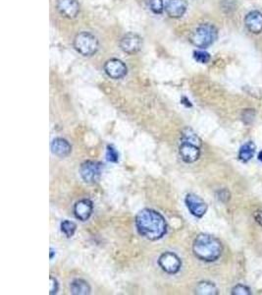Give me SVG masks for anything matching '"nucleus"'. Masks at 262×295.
<instances>
[{
    "label": "nucleus",
    "instance_id": "obj_17",
    "mask_svg": "<svg viewBox=\"0 0 262 295\" xmlns=\"http://www.w3.org/2000/svg\"><path fill=\"white\" fill-rule=\"evenodd\" d=\"M254 152H255V145L252 142H247L246 144L240 147L238 151V160L243 162H247L253 158Z\"/></svg>",
    "mask_w": 262,
    "mask_h": 295
},
{
    "label": "nucleus",
    "instance_id": "obj_1",
    "mask_svg": "<svg viewBox=\"0 0 262 295\" xmlns=\"http://www.w3.org/2000/svg\"><path fill=\"white\" fill-rule=\"evenodd\" d=\"M136 226L139 233L149 240L162 238L167 230V224L163 215L150 209L142 210L137 215Z\"/></svg>",
    "mask_w": 262,
    "mask_h": 295
},
{
    "label": "nucleus",
    "instance_id": "obj_8",
    "mask_svg": "<svg viewBox=\"0 0 262 295\" xmlns=\"http://www.w3.org/2000/svg\"><path fill=\"white\" fill-rule=\"evenodd\" d=\"M185 202L192 215L196 217H202L205 215L207 211V205L200 197L194 194H188Z\"/></svg>",
    "mask_w": 262,
    "mask_h": 295
},
{
    "label": "nucleus",
    "instance_id": "obj_19",
    "mask_svg": "<svg viewBox=\"0 0 262 295\" xmlns=\"http://www.w3.org/2000/svg\"><path fill=\"white\" fill-rule=\"evenodd\" d=\"M181 139H182V142H188V143L196 145V146H198V147L201 148L202 142H201L200 138L191 128H185L182 131V137H181Z\"/></svg>",
    "mask_w": 262,
    "mask_h": 295
},
{
    "label": "nucleus",
    "instance_id": "obj_6",
    "mask_svg": "<svg viewBox=\"0 0 262 295\" xmlns=\"http://www.w3.org/2000/svg\"><path fill=\"white\" fill-rule=\"evenodd\" d=\"M158 265L167 273H177L181 268L182 262L176 254L165 252L159 257Z\"/></svg>",
    "mask_w": 262,
    "mask_h": 295
},
{
    "label": "nucleus",
    "instance_id": "obj_28",
    "mask_svg": "<svg viewBox=\"0 0 262 295\" xmlns=\"http://www.w3.org/2000/svg\"><path fill=\"white\" fill-rule=\"evenodd\" d=\"M53 255H54V250L53 248H50V260L53 258Z\"/></svg>",
    "mask_w": 262,
    "mask_h": 295
},
{
    "label": "nucleus",
    "instance_id": "obj_10",
    "mask_svg": "<svg viewBox=\"0 0 262 295\" xmlns=\"http://www.w3.org/2000/svg\"><path fill=\"white\" fill-rule=\"evenodd\" d=\"M179 153L185 162L191 163L199 159L200 147L188 142H182L179 148Z\"/></svg>",
    "mask_w": 262,
    "mask_h": 295
},
{
    "label": "nucleus",
    "instance_id": "obj_15",
    "mask_svg": "<svg viewBox=\"0 0 262 295\" xmlns=\"http://www.w3.org/2000/svg\"><path fill=\"white\" fill-rule=\"evenodd\" d=\"M72 147L70 143L63 138H56L51 143V152L59 158L67 157L70 155Z\"/></svg>",
    "mask_w": 262,
    "mask_h": 295
},
{
    "label": "nucleus",
    "instance_id": "obj_3",
    "mask_svg": "<svg viewBox=\"0 0 262 295\" xmlns=\"http://www.w3.org/2000/svg\"><path fill=\"white\" fill-rule=\"evenodd\" d=\"M218 37L217 29L211 24H201L191 35V43L199 49L211 46Z\"/></svg>",
    "mask_w": 262,
    "mask_h": 295
},
{
    "label": "nucleus",
    "instance_id": "obj_7",
    "mask_svg": "<svg viewBox=\"0 0 262 295\" xmlns=\"http://www.w3.org/2000/svg\"><path fill=\"white\" fill-rule=\"evenodd\" d=\"M143 46L142 38L134 33H129L120 41L121 50L128 54H135L141 51Z\"/></svg>",
    "mask_w": 262,
    "mask_h": 295
},
{
    "label": "nucleus",
    "instance_id": "obj_14",
    "mask_svg": "<svg viewBox=\"0 0 262 295\" xmlns=\"http://www.w3.org/2000/svg\"><path fill=\"white\" fill-rule=\"evenodd\" d=\"M187 7L186 0H169L165 10L171 18H180L186 13Z\"/></svg>",
    "mask_w": 262,
    "mask_h": 295
},
{
    "label": "nucleus",
    "instance_id": "obj_24",
    "mask_svg": "<svg viewBox=\"0 0 262 295\" xmlns=\"http://www.w3.org/2000/svg\"><path fill=\"white\" fill-rule=\"evenodd\" d=\"M250 289L243 284H238L232 289L233 295H250Z\"/></svg>",
    "mask_w": 262,
    "mask_h": 295
},
{
    "label": "nucleus",
    "instance_id": "obj_5",
    "mask_svg": "<svg viewBox=\"0 0 262 295\" xmlns=\"http://www.w3.org/2000/svg\"><path fill=\"white\" fill-rule=\"evenodd\" d=\"M102 169L103 164L101 162L88 161L81 165L80 173L85 182L95 183L99 179L102 173Z\"/></svg>",
    "mask_w": 262,
    "mask_h": 295
},
{
    "label": "nucleus",
    "instance_id": "obj_21",
    "mask_svg": "<svg viewBox=\"0 0 262 295\" xmlns=\"http://www.w3.org/2000/svg\"><path fill=\"white\" fill-rule=\"evenodd\" d=\"M147 4L150 10L155 14H161L164 10L162 0H147Z\"/></svg>",
    "mask_w": 262,
    "mask_h": 295
},
{
    "label": "nucleus",
    "instance_id": "obj_18",
    "mask_svg": "<svg viewBox=\"0 0 262 295\" xmlns=\"http://www.w3.org/2000/svg\"><path fill=\"white\" fill-rule=\"evenodd\" d=\"M195 293L201 295H216L218 294V288L213 282L201 281L197 284L195 288Z\"/></svg>",
    "mask_w": 262,
    "mask_h": 295
},
{
    "label": "nucleus",
    "instance_id": "obj_12",
    "mask_svg": "<svg viewBox=\"0 0 262 295\" xmlns=\"http://www.w3.org/2000/svg\"><path fill=\"white\" fill-rule=\"evenodd\" d=\"M246 29L252 34H260L262 32V13L259 11H251L244 18Z\"/></svg>",
    "mask_w": 262,
    "mask_h": 295
},
{
    "label": "nucleus",
    "instance_id": "obj_26",
    "mask_svg": "<svg viewBox=\"0 0 262 295\" xmlns=\"http://www.w3.org/2000/svg\"><path fill=\"white\" fill-rule=\"evenodd\" d=\"M58 291V281L53 276H50V294H55Z\"/></svg>",
    "mask_w": 262,
    "mask_h": 295
},
{
    "label": "nucleus",
    "instance_id": "obj_9",
    "mask_svg": "<svg viewBox=\"0 0 262 295\" xmlns=\"http://www.w3.org/2000/svg\"><path fill=\"white\" fill-rule=\"evenodd\" d=\"M104 71L112 79H121L126 76L128 69L123 61L113 58L105 63Z\"/></svg>",
    "mask_w": 262,
    "mask_h": 295
},
{
    "label": "nucleus",
    "instance_id": "obj_23",
    "mask_svg": "<svg viewBox=\"0 0 262 295\" xmlns=\"http://www.w3.org/2000/svg\"><path fill=\"white\" fill-rule=\"evenodd\" d=\"M193 57L194 59L199 62V63H207L210 60V55L209 54L205 53V52H201V51H197L193 53Z\"/></svg>",
    "mask_w": 262,
    "mask_h": 295
},
{
    "label": "nucleus",
    "instance_id": "obj_29",
    "mask_svg": "<svg viewBox=\"0 0 262 295\" xmlns=\"http://www.w3.org/2000/svg\"><path fill=\"white\" fill-rule=\"evenodd\" d=\"M258 160H259V161L262 162V151H261V152L258 154Z\"/></svg>",
    "mask_w": 262,
    "mask_h": 295
},
{
    "label": "nucleus",
    "instance_id": "obj_25",
    "mask_svg": "<svg viewBox=\"0 0 262 295\" xmlns=\"http://www.w3.org/2000/svg\"><path fill=\"white\" fill-rule=\"evenodd\" d=\"M217 198L222 202H227L230 199V193L226 189L220 190L217 192Z\"/></svg>",
    "mask_w": 262,
    "mask_h": 295
},
{
    "label": "nucleus",
    "instance_id": "obj_20",
    "mask_svg": "<svg viewBox=\"0 0 262 295\" xmlns=\"http://www.w3.org/2000/svg\"><path fill=\"white\" fill-rule=\"evenodd\" d=\"M77 225L75 222L70 220H64L61 222V231L68 237H72L75 234Z\"/></svg>",
    "mask_w": 262,
    "mask_h": 295
},
{
    "label": "nucleus",
    "instance_id": "obj_13",
    "mask_svg": "<svg viewBox=\"0 0 262 295\" xmlns=\"http://www.w3.org/2000/svg\"><path fill=\"white\" fill-rule=\"evenodd\" d=\"M93 210H94L93 202L89 199H84L76 203L74 208V213L78 219L82 221H86L92 215Z\"/></svg>",
    "mask_w": 262,
    "mask_h": 295
},
{
    "label": "nucleus",
    "instance_id": "obj_16",
    "mask_svg": "<svg viewBox=\"0 0 262 295\" xmlns=\"http://www.w3.org/2000/svg\"><path fill=\"white\" fill-rule=\"evenodd\" d=\"M70 287H71V292L75 295H86L91 292L90 284L82 278L74 279Z\"/></svg>",
    "mask_w": 262,
    "mask_h": 295
},
{
    "label": "nucleus",
    "instance_id": "obj_22",
    "mask_svg": "<svg viewBox=\"0 0 262 295\" xmlns=\"http://www.w3.org/2000/svg\"><path fill=\"white\" fill-rule=\"evenodd\" d=\"M106 159L110 162H118L119 154L112 145H108L106 148Z\"/></svg>",
    "mask_w": 262,
    "mask_h": 295
},
{
    "label": "nucleus",
    "instance_id": "obj_4",
    "mask_svg": "<svg viewBox=\"0 0 262 295\" xmlns=\"http://www.w3.org/2000/svg\"><path fill=\"white\" fill-rule=\"evenodd\" d=\"M74 47L82 55L92 56L98 51L99 43L96 37L93 34L83 32L76 36L74 40Z\"/></svg>",
    "mask_w": 262,
    "mask_h": 295
},
{
    "label": "nucleus",
    "instance_id": "obj_2",
    "mask_svg": "<svg viewBox=\"0 0 262 295\" xmlns=\"http://www.w3.org/2000/svg\"><path fill=\"white\" fill-rule=\"evenodd\" d=\"M192 251L196 258L204 262H214L222 255L221 242L209 234H199L193 241Z\"/></svg>",
    "mask_w": 262,
    "mask_h": 295
},
{
    "label": "nucleus",
    "instance_id": "obj_27",
    "mask_svg": "<svg viewBox=\"0 0 262 295\" xmlns=\"http://www.w3.org/2000/svg\"><path fill=\"white\" fill-rule=\"evenodd\" d=\"M253 217H254L255 221H256L259 225L262 226V210L256 211V212L254 213V215H253Z\"/></svg>",
    "mask_w": 262,
    "mask_h": 295
},
{
    "label": "nucleus",
    "instance_id": "obj_11",
    "mask_svg": "<svg viewBox=\"0 0 262 295\" xmlns=\"http://www.w3.org/2000/svg\"><path fill=\"white\" fill-rule=\"evenodd\" d=\"M57 9L64 17L74 19L80 12V5L77 0H58Z\"/></svg>",
    "mask_w": 262,
    "mask_h": 295
}]
</instances>
